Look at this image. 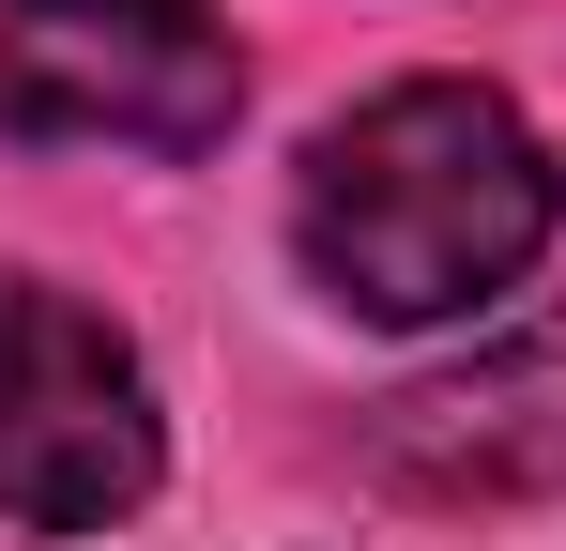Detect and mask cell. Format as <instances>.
Returning a JSON list of instances; mask_svg holds the SVG:
<instances>
[{"label": "cell", "instance_id": "277c9868", "mask_svg": "<svg viewBox=\"0 0 566 551\" xmlns=\"http://www.w3.org/2000/svg\"><path fill=\"white\" fill-rule=\"evenodd\" d=\"M382 459H398L413 490H444V506L566 490V322L444 367V383H413V398H382Z\"/></svg>", "mask_w": 566, "mask_h": 551}, {"label": "cell", "instance_id": "6da1fadb", "mask_svg": "<svg viewBox=\"0 0 566 551\" xmlns=\"http://www.w3.org/2000/svg\"><path fill=\"white\" fill-rule=\"evenodd\" d=\"M566 184L536 154V123L474 77H398L353 123L306 138L291 184V246L353 322H460L552 246Z\"/></svg>", "mask_w": 566, "mask_h": 551}, {"label": "cell", "instance_id": "3957f363", "mask_svg": "<svg viewBox=\"0 0 566 551\" xmlns=\"http://www.w3.org/2000/svg\"><path fill=\"white\" fill-rule=\"evenodd\" d=\"M245 107L214 0H0V138L214 154Z\"/></svg>", "mask_w": 566, "mask_h": 551}, {"label": "cell", "instance_id": "7a4b0ae2", "mask_svg": "<svg viewBox=\"0 0 566 551\" xmlns=\"http://www.w3.org/2000/svg\"><path fill=\"white\" fill-rule=\"evenodd\" d=\"M154 383L123 353V322H93L46 276H0V521L15 537H107L154 490Z\"/></svg>", "mask_w": 566, "mask_h": 551}]
</instances>
